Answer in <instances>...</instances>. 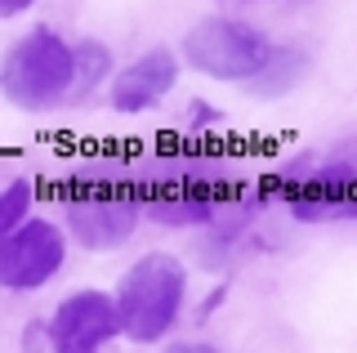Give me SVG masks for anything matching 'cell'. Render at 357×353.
Listing matches in <instances>:
<instances>
[{"label": "cell", "instance_id": "4fadbf2b", "mask_svg": "<svg viewBox=\"0 0 357 353\" xmlns=\"http://www.w3.org/2000/svg\"><path fill=\"white\" fill-rule=\"evenodd\" d=\"M36 0H0V18H14V14H22V9H31Z\"/></svg>", "mask_w": 357, "mask_h": 353}, {"label": "cell", "instance_id": "52a82bcc", "mask_svg": "<svg viewBox=\"0 0 357 353\" xmlns=\"http://www.w3.org/2000/svg\"><path fill=\"white\" fill-rule=\"evenodd\" d=\"M67 260V241L50 219H22V224L0 241V286L9 291H31L45 286Z\"/></svg>", "mask_w": 357, "mask_h": 353}, {"label": "cell", "instance_id": "7a4b0ae2", "mask_svg": "<svg viewBox=\"0 0 357 353\" xmlns=\"http://www.w3.org/2000/svg\"><path fill=\"white\" fill-rule=\"evenodd\" d=\"M259 202H282L304 224H335V219H357V161L335 157H295L282 170L259 179Z\"/></svg>", "mask_w": 357, "mask_h": 353}, {"label": "cell", "instance_id": "5bb4252c", "mask_svg": "<svg viewBox=\"0 0 357 353\" xmlns=\"http://www.w3.org/2000/svg\"><path fill=\"white\" fill-rule=\"evenodd\" d=\"M165 353H219V349H210V345H174V349H165Z\"/></svg>", "mask_w": 357, "mask_h": 353}, {"label": "cell", "instance_id": "7c38bea8", "mask_svg": "<svg viewBox=\"0 0 357 353\" xmlns=\"http://www.w3.org/2000/svg\"><path fill=\"white\" fill-rule=\"evenodd\" d=\"M27 211H31V183L27 179H14L5 193H0V241H5L22 219H27Z\"/></svg>", "mask_w": 357, "mask_h": 353}, {"label": "cell", "instance_id": "5b68a950", "mask_svg": "<svg viewBox=\"0 0 357 353\" xmlns=\"http://www.w3.org/2000/svg\"><path fill=\"white\" fill-rule=\"evenodd\" d=\"M0 94L9 103L27 107V112H45L59 107L72 94V45L54 36L50 27H36L5 54L0 68Z\"/></svg>", "mask_w": 357, "mask_h": 353}, {"label": "cell", "instance_id": "3957f363", "mask_svg": "<svg viewBox=\"0 0 357 353\" xmlns=\"http://www.w3.org/2000/svg\"><path fill=\"white\" fill-rule=\"evenodd\" d=\"M183 291H188V273L174 255H161V250L143 255L121 278V291H116L121 331H126L134 345L161 340L174 326L178 308H183Z\"/></svg>", "mask_w": 357, "mask_h": 353}, {"label": "cell", "instance_id": "8fae6325", "mask_svg": "<svg viewBox=\"0 0 357 353\" xmlns=\"http://www.w3.org/2000/svg\"><path fill=\"white\" fill-rule=\"evenodd\" d=\"M107 68H112L107 45H98V40L72 45V94H67V103H81V98L94 94L107 81Z\"/></svg>", "mask_w": 357, "mask_h": 353}, {"label": "cell", "instance_id": "9a60e30c", "mask_svg": "<svg viewBox=\"0 0 357 353\" xmlns=\"http://www.w3.org/2000/svg\"><path fill=\"white\" fill-rule=\"evenodd\" d=\"M290 5H304V0H290Z\"/></svg>", "mask_w": 357, "mask_h": 353}, {"label": "cell", "instance_id": "6da1fadb", "mask_svg": "<svg viewBox=\"0 0 357 353\" xmlns=\"http://www.w3.org/2000/svg\"><path fill=\"white\" fill-rule=\"evenodd\" d=\"M63 215L85 250H116L134 237L143 219L139 174L126 170H81L63 188Z\"/></svg>", "mask_w": 357, "mask_h": 353}, {"label": "cell", "instance_id": "ba28073f", "mask_svg": "<svg viewBox=\"0 0 357 353\" xmlns=\"http://www.w3.org/2000/svg\"><path fill=\"white\" fill-rule=\"evenodd\" d=\"M116 331V300L103 291H72L50 317V345L54 353H98Z\"/></svg>", "mask_w": 357, "mask_h": 353}, {"label": "cell", "instance_id": "8992f818", "mask_svg": "<svg viewBox=\"0 0 357 353\" xmlns=\"http://www.w3.org/2000/svg\"><path fill=\"white\" fill-rule=\"evenodd\" d=\"M268 36L241 18H201L183 36V63L215 81H245L268 59Z\"/></svg>", "mask_w": 357, "mask_h": 353}, {"label": "cell", "instance_id": "9c48e42d", "mask_svg": "<svg viewBox=\"0 0 357 353\" xmlns=\"http://www.w3.org/2000/svg\"><path fill=\"white\" fill-rule=\"evenodd\" d=\"M174 81H178V59L170 50H152V54H143V59H134L130 68L112 81V107H116V112L156 107L174 90Z\"/></svg>", "mask_w": 357, "mask_h": 353}, {"label": "cell", "instance_id": "277c9868", "mask_svg": "<svg viewBox=\"0 0 357 353\" xmlns=\"http://www.w3.org/2000/svg\"><path fill=\"white\" fill-rule=\"evenodd\" d=\"M139 188H143V215H152L156 224H170V228L210 224V215L219 211L223 197L237 193L215 165L197 157L165 161L152 174H139Z\"/></svg>", "mask_w": 357, "mask_h": 353}, {"label": "cell", "instance_id": "30bf717a", "mask_svg": "<svg viewBox=\"0 0 357 353\" xmlns=\"http://www.w3.org/2000/svg\"><path fill=\"white\" fill-rule=\"evenodd\" d=\"M308 76V54L304 50H268V59L259 63V72L255 76H245V90L250 94H259V98H282V94H290L299 81Z\"/></svg>", "mask_w": 357, "mask_h": 353}]
</instances>
